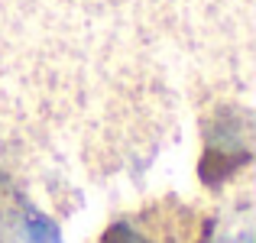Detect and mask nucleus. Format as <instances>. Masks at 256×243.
Masks as SVG:
<instances>
[{
	"label": "nucleus",
	"mask_w": 256,
	"mask_h": 243,
	"mask_svg": "<svg viewBox=\"0 0 256 243\" xmlns=\"http://www.w3.org/2000/svg\"><path fill=\"white\" fill-rule=\"evenodd\" d=\"M6 230H10V243H62L58 227L30 204H23L16 214H13L10 224H6Z\"/></svg>",
	"instance_id": "nucleus-1"
}]
</instances>
